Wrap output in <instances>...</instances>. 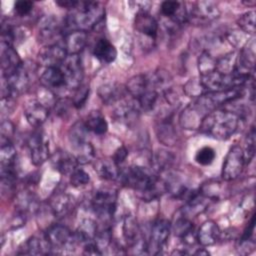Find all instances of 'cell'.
<instances>
[{"instance_id":"cell-1","label":"cell","mask_w":256,"mask_h":256,"mask_svg":"<svg viewBox=\"0 0 256 256\" xmlns=\"http://www.w3.org/2000/svg\"><path fill=\"white\" fill-rule=\"evenodd\" d=\"M118 180L124 186L134 189L145 201L154 200L166 192L164 180L142 166L133 165L120 170Z\"/></svg>"},{"instance_id":"cell-2","label":"cell","mask_w":256,"mask_h":256,"mask_svg":"<svg viewBox=\"0 0 256 256\" xmlns=\"http://www.w3.org/2000/svg\"><path fill=\"white\" fill-rule=\"evenodd\" d=\"M241 115L232 110L217 108L205 116L200 131L214 139L226 140L239 128Z\"/></svg>"},{"instance_id":"cell-3","label":"cell","mask_w":256,"mask_h":256,"mask_svg":"<svg viewBox=\"0 0 256 256\" xmlns=\"http://www.w3.org/2000/svg\"><path fill=\"white\" fill-rule=\"evenodd\" d=\"M105 9L99 2L78 1L76 7L64 19L66 33L71 30L88 32L96 29L104 21Z\"/></svg>"},{"instance_id":"cell-4","label":"cell","mask_w":256,"mask_h":256,"mask_svg":"<svg viewBox=\"0 0 256 256\" xmlns=\"http://www.w3.org/2000/svg\"><path fill=\"white\" fill-rule=\"evenodd\" d=\"M66 33L65 21L54 15L45 16L38 25V37L45 46L62 42Z\"/></svg>"},{"instance_id":"cell-5","label":"cell","mask_w":256,"mask_h":256,"mask_svg":"<svg viewBox=\"0 0 256 256\" xmlns=\"http://www.w3.org/2000/svg\"><path fill=\"white\" fill-rule=\"evenodd\" d=\"M45 239L51 250H67L73 248L77 243L74 233L62 224H53L45 232Z\"/></svg>"},{"instance_id":"cell-6","label":"cell","mask_w":256,"mask_h":256,"mask_svg":"<svg viewBox=\"0 0 256 256\" xmlns=\"http://www.w3.org/2000/svg\"><path fill=\"white\" fill-rule=\"evenodd\" d=\"M211 111L206 107L200 98H196L192 103L188 104L180 114L179 122L184 129L196 130L207 114Z\"/></svg>"},{"instance_id":"cell-7","label":"cell","mask_w":256,"mask_h":256,"mask_svg":"<svg viewBox=\"0 0 256 256\" xmlns=\"http://www.w3.org/2000/svg\"><path fill=\"white\" fill-rule=\"evenodd\" d=\"M245 164L246 162L242 147L239 145H233L224 159L221 171L222 178L225 181L235 180L242 173Z\"/></svg>"},{"instance_id":"cell-8","label":"cell","mask_w":256,"mask_h":256,"mask_svg":"<svg viewBox=\"0 0 256 256\" xmlns=\"http://www.w3.org/2000/svg\"><path fill=\"white\" fill-rule=\"evenodd\" d=\"M172 225L167 219H158L152 224L147 243V254L157 255L165 246Z\"/></svg>"},{"instance_id":"cell-9","label":"cell","mask_w":256,"mask_h":256,"mask_svg":"<svg viewBox=\"0 0 256 256\" xmlns=\"http://www.w3.org/2000/svg\"><path fill=\"white\" fill-rule=\"evenodd\" d=\"M117 195L114 191L101 189L96 191L91 199V207L94 213L102 220L110 219L116 210Z\"/></svg>"},{"instance_id":"cell-10","label":"cell","mask_w":256,"mask_h":256,"mask_svg":"<svg viewBox=\"0 0 256 256\" xmlns=\"http://www.w3.org/2000/svg\"><path fill=\"white\" fill-rule=\"evenodd\" d=\"M59 67L64 74L66 89L69 91L76 90L82 84V80L84 77L80 56L67 55V57Z\"/></svg>"},{"instance_id":"cell-11","label":"cell","mask_w":256,"mask_h":256,"mask_svg":"<svg viewBox=\"0 0 256 256\" xmlns=\"http://www.w3.org/2000/svg\"><path fill=\"white\" fill-rule=\"evenodd\" d=\"M220 15V11L216 4L211 1H199L192 4V7L187 9L188 21L195 24H207L214 21Z\"/></svg>"},{"instance_id":"cell-12","label":"cell","mask_w":256,"mask_h":256,"mask_svg":"<svg viewBox=\"0 0 256 256\" xmlns=\"http://www.w3.org/2000/svg\"><path fill=\"white\" fill-rule=\"evenodd\" d=\"M31 162L35 166H41L50 157V148L46 136L42 132H34L27 141Z\"/></svg>"},{"instance_id":"cell-13","label":"cell","mask_w":256,"mask_h":256,"mask_svg":"<svg viewBox=\"0 0 256 256\" xmlns=\"http://www.w3.org/2000/svg\"><path fill=\"white\" fill-rule=\"evenodd\" d=\"M67 52L62 44V42L54 44V45H49L45 46L38 55V60L39 63L44 66L45 68L47 67H59L65 58L67 57Z\"/></svg>"},{"instance_id":"cell-14","label":"cell","mask_w":256,"mask_h":256,"mask_svg":"<svg viewBox=\"0 0 256 256\" xmlns=\"http://www.w3.org/2000/svg\"><path fill=\"white\" fill-rule=\"evenodd\" d=\"M134 28L140 36H145L154 42L159 27L158 22L149 12H137L134 19Z\"/></svg>"},{"instance_id":"cell-15","label":"cell","mask_w":256,"mask_h":256,"mask_svg":"<svg viewBox=\"0 0 256 256\" xmlns=\"http://www.w3.org/2000/svg\"><path fill=\"white\" fill-rule=\"evenodd\" d=\"M24 115L31 126L40 127L49 116V108L37 99L30 100L24 107Z\"/></svg>"},{"instance_id":"cell-16","label":"cell","mask_w":256,"mask_h":256,"mask_svg":"<svg viewBox=\"0 0 256 256\" xmlns=\"http://www.w3.org/2000/svg\"><path fill=\"white\" fill-rule=\"evenodd\" d=\"M23 62L14 47L1 45L2 77H8L19 70Z\"/></svg>"},{"instance_id":"cell-17","label":"cell","mask_w":256,"mask_h":256,"mask_svg":"<svg viewBox=\"0 0 256 256\" xmlns=\"http://www.w3.org/2000/svg\"><path fill=\"white\" fill-rule=\"evenodd\" d=\"M87 32L71 30L65 33L62 44L68 55H79L87 44Z\"/></svg>"},{"instance_id":"cell-18","label":"cell","mask_w":256,"mask_h":256,"mask_svg":"<svg viewBox=\"0 0 256 256\" xmlns=\"http://www.w3.org/2000/svg\"><path fill=\"white\" fill-rule=\"evenodd\" d=\"M40 83L43 87L54 90H67L65 78L60 67H47L40 76Z\"/></svg>"},{"instance_id":"cell-19","label":"cell","mask_w":256,"mask_h":256,"mask_svg":"<svg viewBox=\"0 0 256 256\" xmlns=\"http://www.w3.org/2000/svg\"><path fill=\"white\" fill-rule=\"evenodd\" d=\"M51 163L54 169L63 175H71L78 166V162L72 153L59 150L51 157Z\"/></svg>"},{"instance_id":"cell-20","label":"cell","mask_w":256,"mask_h":256,"mask_svg":"<svg viewBox=\"0 0 256 256\" xmlns=\"http://www.w3.org/2000/svg\"><path fill=\"white\" fill-rule=\"evenodd\" d=\"M75 207V201L70 194L59 192L54 194L50 200V208L55 217H65L70 214Z\"/></svg>"},{"instance_id":"cell-21","label":"cell","mask_w":256,"mask_h":256,"mask_svg":"<svg viewBox=\"0 0 256 256\" xmlns=\"http://www.w3.org/2000/svg\"><path fill=\"white\" fill-rule=\"evenodd\" d=\"M125 88H126V91L135 100L141 97L148 90L154 89L151 84L149 75H144V74H139L131 77L126 83Z\"/></svg>"},{"instance_id":"cell-22","label":"cell","mask_w":256,"mask_h":256,"mask_svg":"<svg viewBox=\"0 0 256 256\" xmlns=\"http://www.w3.org/2000/svg\"><path fill=\"white\" fill-rule=\"evenodd\" d=\"M221 231L216 222L212 220L205 221L199 228L196 238L202 246L213 245L220 237Z\"/></svg>"},{"instance_id":"cell-23","label":"cell","mask_w":256,"mask_h":256,"mask_svg":"<svg viewBox=\"0 0 256 256\" xmlns=\"http://www.w3.org/2000/svg\"><path fill=\"white\" fill-rule=\"evenodd\" d=\"M94 169L97 175L104 180L114 181L119 178L120 168L119 165L114 162L112 158L99 159L94 164Z\"/></svg>"},{"instance_id":"cell-24","label":"cell","mask_w":256,"mask_h":256,"mask_svg":"<svg viewBox=\"0 0 256 256\" xmlns=\"http://www.w3.org/2000/svg\"><path fill=\"white\" fill-rule=\"evenodd\" d=\"M125 91L126 88L117 83H107L99 87L98 95L104 104L109 105L120 101L125 96Z\"/></svg>"},{"instance_id":"cell-25","label":"cell","mask_w":256,"mask_h":256,"mask_svg":"<svg viewBox=\"0 0 256 256\" xmlns=\"http://www.w3.org/2000/svg\"><path fill=\"white\" fill-rule=\"evenodd\" d=\"M93 55L100 62L109 64L116 59L117 50L109 40L100 38L93 47Z\"/></svg>"},{"instance_id":"cell-26","label":"cell","mask_w":256,"mask_h":256,"mask_svg":"<svg viewBox=\"0 0 256 256\" xmlns=\"http://www.w3.org/2000/svg\"><path fill=\"white\" fill-rule=\"evenodd\" d=\"M139 106L136 102L135 99L132 101H125L119 106L114 111V116L116 120H118L121 123L125 124H131L134 122L139 114Z\"/></svg>"},{"instance_id":"cell-27","label":"cell","mask_w":256,"mask_h":256,"mask_svg":"<svg viewBox=\"0 0 256 256\" xmlns=\"http://www.w3.org/2000/svg\"><path fill=\"white\" fill-rule=\"evenodd\" d=\"M3 79H5V81L8 83V85L11 87V89L16 95H19L20 93L24 92L30 84V76L24 64L15 73L8 77H3Z\"/></svg>"},{"instance_id":"cell-28","label":"cell","mask_w":256,"mask_h":256,"mask_svg":"<svg viewBox=\"0 0 256 256\" xmlns=\"http://www.w3.org/2000/svg\"><path fill=\"white\" fill-rule=\"evenodd\" d=\"M156 134L158 140L166 146H173L176 143L177 134L172 125L171 117L160 119V122L156 126Z\"/></svg>"},{"instance_id":"cell-29","label":"cell","mask_w":256,"mask_h":256,"mask_svg":"<svg viewBox=\"0 0 256 256\" xmlns=\"http://www.w3.org/2000/svg\"><path fill=\"white\" fill-rule=\"evenodd\" d=\"M123 237L128 246L132 247L139 242L142 237L140 235V228L136 219L132 215H126L122 224Z\"/></svg>"},{"instance_id":"cell-30","label":"cell","mask_w":256,"mask_h":256,"mask_svg":"<svg viewBox=\"0 0 256 256\" xmlns=\"http://www.w3.org/2000/svg\"><path fill=\"white\" fill-rule=\"evenodd\" d=\"M97 231H98L97 225L93 220L84 219L83 221H81V223H79V226L75 231L74 235L77 243L86 245L94 241Z\"/></svg>"},{"instance_id":"cell-31","label":"cell","mask_w":256,"mask_h":256,"mask_svg":"<svg viewBox=\"0 0 256 256\" xmlns=\"http://www.w3.org/2000/svg\"><path fill=\"white\" fill-rule=\"evenodd\" d=\"M84 123L89 132H93L97 135H103L108 130V123L104 115L98 110L91 111L87 115Z\"/></svg>"},{"instance_id":"cell-32","label":"cell","mask_w":256,"mask_h":256,"mask_svg":"<svg viewBox=\"0 0 256 256\" xmlns=\"http://www.w3.org/2000/svg\"><path fill=\"white\" fill-rule=\"evenodd\" d=\"M71 147L74 151L72 154L75 156L78 164L84 165L94 160L95 149L88 140L71 144Z\"/></svg>"},{"instance_id":"cell-33","label":"cell","mask_w":256,"mask_h":256,"mask_svg":"<svg viewBox=\"0 0 256 256\" xmlns=\"http://www.w3.org/2000/svg\"><path fill=\"white\" fill-rule=\"evenodd\" d=\"M172 228H173L175 236L182 239L185 244H192L193 243L194 226L187 217L182 216V217L178 218L175 221Z\"/></svg>"},{"instance_id":"cell-34","label":"cell","mask_w":256,"mask_h":256,"mask_svg":"<svg viewBox=\"0 0 256 256\" xmlns=\"http://www.w3.org/2000/svg\"><path fill=\"white\" fill-rule=\"evenodd\" d=\"M16 208L24 214L33 213L38 210L39 202L36 196L29 191H22L16 197Z\"/></svg>"},{"instance_id":"cell-35","label":"cell","mask_w":256,"mask_h":256,"mask_svg":"<svg viewBox=\"0 0 256 256\" xmlns=\"http://www.w3.org/2000/svg\"><path fill=\"white\" fill-rule=\"evenodd\" d=\"M51 251V247L47 240L44 237V240H41L37 237H31L26 242L23 243V248H20V254H29V255H39V254H48Z\"/></svg>"},{"instance_id":"cell-36","label":"cell","mask_w":256,"mask_h":256,"mask_svg":"<svg viewBox=\"0 0 256 256\" xmlns=\"http://www.w3.org/2000/svg\"><path fill=\"white\" fill-rule=\"evenodd\" d=\"M175 160L174 155L167 150H158L152 157V165L157 172H165L172 166Z\"/></svg>"},{"instance_id":"cell-37","label":"cell","mask_w":256,"mask_h":256,"mask_svg":"<svg viewBox=\"0 0 256 256\" xmlns=\"http://www.w3.org/2000/svg\"><path fill=\"white\" fill-rule=\"evenodd\" d=\"M217 58H215L208 50L203 51L198 58V70L200 76L209 74L216 70Z\"/></svg>"},{"instance_id":"cell-38","label":"cell","mask_w":256,"mask_h":256,"mask_svg":"<svg viewBox=\"0 0 256 256\" xmlns=\"http://www.w3.org/2000/svg\"><path fill=\"white\" fill-rule=\"evenodd\" d=\"M183 91L184 93L189 96V97H193V98H198L200 96H202L203 94H205L207 92L206 88L204 87L203 83L201 82L200 77H194L189 79L183 86Z\"/></svg>"},{"instance_id":"cell-39","label":"cell","mask_w":256,"mask_h":256,"mask_svg":"<svg viewBox=\"0 0 256 256\" xmlns=\"http://www.w3.org/2000/svg\"><path fill=\"white\" fill-rule=\"evenodd\" d=\"M89 130L87 129L84 121H78L73 124L69 130V141L70 144L87 141Z\"/></svg>"},{"instance_id":"cell-40","label":"cell","mask_w":256,"mask_h":256,"mask_svg":"<svg viewBox=\"0 0 256 256\" xmlns=\"http://www.w3.org/2000/svg\"><path fill=\"white\" fill-rule=\"evenodd\" d=\"M255 11H248L240 15L237 19V25L247 35L255 33Z\"/></svg>"},{"instance_id":"cell-41","label":"cell","mask_w":256,"mask_h":256,"mask_svg":"<svg viewBox=\"0 0 256 256\" xmlns=\"http://www.w3.org/2000/svg\"><path fill=\"white\" fill-rule=\"evenodd\" d=\"M215 157H216L215 150L210 146H204L199 150H197L194 159L199 165L207 166L214 161Z\"/></svg>"},{"instance_id":"cell-42","label":"cell","mask_w":256,"mask_h":256,"mask_svg":"<svg viewBox=\"0 0 256 256\" xmlns=\"http://www.w3.org/2000/svg\"><path fill=\"white\" fill-rule=\"evenodd\" d=\"M89 95V86L87 84H81L76 90H74L72 104L76 108H81L86 103Z\"/></svg>"},{"instance_id":"cell-43","label":"cell","mask_w":256,"mask_h":256,"mask_svg":"<svg viewBox=\"0 0 256 256\" xmlns=\"http://www.w3.org/2000/svg\"><path fill=\"white\" fill-rule=\"evenodd\" d=\"M242 149H243V152H244L245 162L247 164L253 159L254 154H255V131H254L253 127L248 132V134L246 136L245 148H242Z\"/></svg>"},{"instance_id":"cell-44","label":"cell","mask_w":256,"mask_h":256,"mask_svg":"<svg viewBox=\"0 0 256 256\" xmlns=\"http://www.w3.org/2000/svg\"><path fill=\"white\" fill-rule=\"evenodd\" d=\"M90 182L89 174L80 168H77L71 175H70V184L73 187L80 188L86 186Z\"/></svg>"},{"instance_id":"cell-45","label":"cell","mask_w":256,"mask_h":256,"mask_svg":"<svg viewBox=\"0 0 256 256\" xmlns=\"http://www.w3.org/2000/svg\"><path fill=\"white\" fill-rule=\"evenodd\" d=\"M15 133V127L9 120H4L1 123V142H12L11 139Z\"/></svg>"},{"instance_id":"cell-46","label":"cell","mask_w":256,"mask_h":256,"mask_svg":"<svg viewBox=\"0 0 256 256\" xmlns=\"http://www.w3.org/2000/svg\"><path fill=\"white\" fill-rule=\"evenodd\" d=\"M33 2L28 0H19L16 1L14 4V10L19 16H26L28 15L33 9Z\"/></svg>"},{"instance_id":"cell-47","label":"cell","mask_w":256,"mask_h":256,"mask_svg":"<svg viewBox=\"0 0 256 256\" xmlns=\"http://www.w3.org/2000/svg\"><path fill=\"white\" fill-rule=\"evenodd\" d=\"M127 155H128V150L126 149L125 146L122 145V146L118 147V148L115 150V152H114V154H113V156H112L111 158L114 160V162H115L116 164L120 165L122 162H124V160L126 159Z\"/></svg>"},{"instance_id":"cell-48","label":"cell","mask_w":256,"mask_h":256,"mask_svg":"<svg viewBox=\"0 0 256 256\" xmlns=\"http://www.w3.org/2000/svg\"><path fill=\"white\" fill-rule=\"evenodd\" d=\"M78 1L76 0H60V1H56V4L62 8H66L69 10H72L76 7Z\"/></svg>"},{"instance_id":"cell-49","label":"cell","mask_w":256,"mask_h":256,"mask_svg":"<svg viewBox=\"0 0 256 256\" xmlns=\"http://www.w3.org/2000/svg\"><path fill=\"white\" fill-rule=\"evenodd\" d=\"M195 254H198V255H209V252L205 248H201L198 251H196Z\"/></svg>"}]
</instances>
